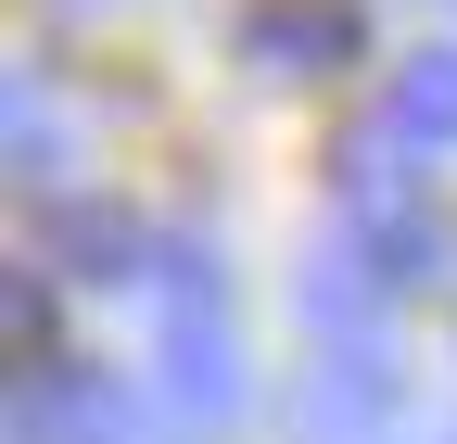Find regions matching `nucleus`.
<instances>
[{"label": "nucleus", "mask_w": 457, "mask_h": 444, "mask_svg": "<svg viewBox=\"0 0 457 444\" xmlns=\"http://www.w3.org/2000/svg\"><path fill=\"white\" fill-rule=\"evenodd\" d=\"M140 292H153V343H165V407L228 432L254 407V368H242V330H228V292H216V242H153L140 267Z\"/></svg>", "instance_id": "obj_1"}, {"label": "nucleus", "mask_w": 457, "mask_h": 444, "mask_svg": "<svg viewBox=\"0 0 457 444\" xmlns=\"http://www.w3.org/2000/svg\"><path fill=\"white\" fill-rule=\"evenodd\" d=\"M293 317H305V368H394V356H381L394 280H369V254H356V242H330L305 280H293Z\"/></svg>", "instance_id": "obj_2"}, {"label": "nucleus", "mask_w": 457, "mask_h": 444, "mask_svg": "<svg viewBox=\"0 0 457 444\" xmlns=\"http://www.w3.org/2000/svg\"><path fill=\"white\" fill-rule=\"evenodd\" d=\"M242 51H254V77H330V64H356V13L343 0H254Z\"/></svg>", "instance_id": "obj_3"}, {"label": "nucleus", "mask_w": 457, "mask_h": 444, "mask_svg": "<svg viewBox=\"0 0 457 444\" xmlns=\"http://www.w3.org/2000/svg\"><path fill=\"white\" fill-rule=\"evenodd\" d=\"M0 165H13V191H64V165H77V115H64V102H51V77L26 64L13 89H0Z\"/></svg>", "instance_id": "obj_4"}, {"label": "nucleus", "mask_w": 457, "mask_h": 444, "mask_svg": "<svg viewBox=\"0 0 457 444\" xmlns=\"http://www.w3.org/2000/svg\"><path fill=\"white\" fill-rule=\"evenodd\" d=\"M381 127L407 140V152H445V140H457V51H407V64H394Z\"/></svg>", "instance_id": "obj_5"}, {"label": "nucleus", "mask_w": 457, "mask_h": 444, "mask_svg": "<svg viewBox=\"0 0 457 444\" xmlns=\"http://www.w3.org/2000/svg\"><path fill=\"white\" fill-rule=\"evenodd\" d=\"M64 13H114V0H64Z\"/></svg>", "instance_id": "obj_6"}]
</instances>
